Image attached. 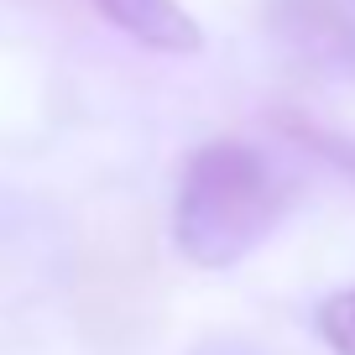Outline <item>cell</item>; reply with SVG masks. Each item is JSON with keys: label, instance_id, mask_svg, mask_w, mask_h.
Wrapping results in <instances>:
<instances>
[{"label": "cell", "instance_id": "cell-1", "mask_svg": "<svg viewBox=\"0 0 355 355\" xmlns=\"http://www.w3.org/2000/svg\"><path fill=\"white\" fill-rule=\"evenodd\" d=\"M288 209V183L256 146L209 141L178 178L173 241L193 266H235L277 230Z\"/></svg>", "mask_w": 355, "mask_h": 355}, {"label": "cell", "instance_id": "cell-2", "mask_svg": "<svg viewBox=\"0 0 355 355\" xmlns=\"http://www.w3.org/2000/svg\"><path fill=\"white\" fill-rule=\"evenodd\" d=\"M125 37H136L141 47H157V53H199L204 32L178 0H94Z\"/></svg>", "mask_w": 355, "mask_h": 355}, {"label": "cell", "instance_id": "cell-3", "mask_svg": "<svg viewBox=\"0 0 355 355\" xmlns=\"http://www.w3.org/2000/svg\"><path fill=\"white\" fill-rule=\"evenodd\" d=\"M319 334L334 355H355V288L319 303Z\"/></svg>", "mask_w": 355, "mask_h": 355}, {"label": "cell", "instance_id": "cell-4", "mask_svg": "<svg viewBox=\"0 0 355 355\" xmlns=\"http://www.w3.org/2000/svg\"><path fill=\"white\" fill-rule=\"evenodd\" d=\"M193 355H256L251 345H241V340H204Z\"/></svg>", "mask_w": 355, "mask_h": 355}]
</instances>
